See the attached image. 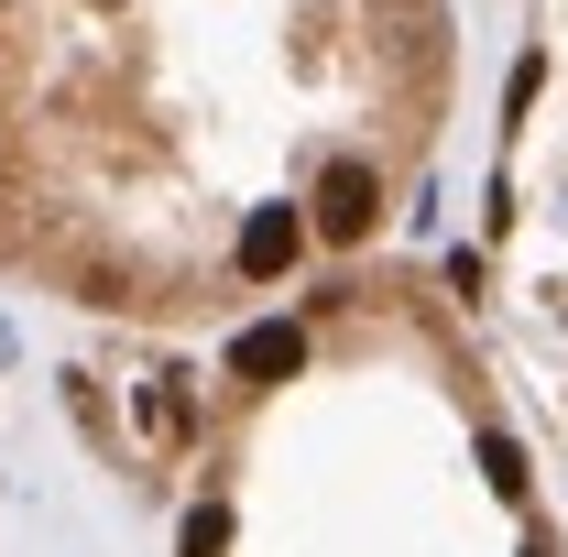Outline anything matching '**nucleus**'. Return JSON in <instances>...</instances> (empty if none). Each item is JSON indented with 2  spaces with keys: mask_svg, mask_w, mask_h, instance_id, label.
I'll return each instance as SVG.
<instances>
[{
  "mask_svg": "<svg viewBox=\"0 0 568 557\" xmlns=\"http://www.w3.org/2000/svg\"><path fill=\"white\" fill-rule=\"evenodd\" d=\"M284 252H295V219H252V241H241V274H274V263H284Z\"/></svg>",
  "mask_w": 568,
  "mask_h": 557,
  "instance_id": "nucleus-2",
  "label": "nucleus"
},
{
  "mask_svg": "<svg viewBox=\"0 0 568 557\" xmlns=\"http://www.w3.org/2000/svg\"><path fill=\"white\" fill-rule=\"evenodd\" d=\"M241 372H295V328H263V340H241Z\"/></svg>",
  "mask_w": 568,
  "mask_h": 557,
  "instance_id": "nucleus-3",
  "label": "nucleus"
},
{
  "mask_svg": "<svg viewBox=\"0 0 568 557\" xmlns=\"http://www.w3.org/2000/svg\"><path fill=\"white\" fill-rule=\"evenodd\" d=\"M372 209H383V175H372V164H339V175L317 186V230H328V241H361Z\"/></svg>",
  "mask_w": 568,
  "mask_h": 557,
  "instance_id": "nucleus-1",
  "label": "nucleus"
}]
</instances>
